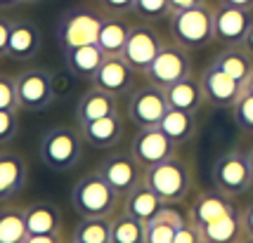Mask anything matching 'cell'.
<instances>
[{"label":"cell","instance_id":"34","mask_svg":"<svg viewBox=\"0 0 253 243\" xmlns=\"http://www.w3.org/2000/svg\"><path fill=\"white\" fill-rule=\"evenodd\" d=\"M175 232L177 229L173 224L154 217L152 222H147V239H144V243H173Z\"/></svg>","mask_w":253,"mask_h":243},{"label":"cell","instance_id":"24","mask_svg":"<svg viewBox=\"0 0 253 243\" xmlns=\"http://www.w3.org/2000/svg\"><path fill=\"white\" fill-rule=\"evenodd\" d=\"M29 234H62V210L50 201H36L24 208Z\"/></svg>","mask_w":253,"mask_h":243},{"label":"cell","instance_id":"45","mask_svg":"<svg viewBox=\"0 0 253 243\" xmlns=\"http://www.w3.org/2000/svg\"><path fill=\"white\" fill-rule=\"evenodd\" d=\"M17 5H22V0H0V10H12Z\"/></svg>","mask_w":253,"mask_h":243},{"label":"cell","instance_id":"5","mask_svg":"<svg viewBox=\"0 0 253 243\" xmlns=\"http://www.w3.org/2000/svg\"><path fill=\"white\" fill-rule=\"evenodd\" d=\"M213 5H199L192 10L173 12L168 17L170 24V35L177 45L187 50H199L213 43Z\"/></svg>","mask_w":253,"mask_h":243},{"label":"cell","instance_id":"16","mask_svg":"<svg viewBox=\"0 0 253 243\" xmlns=\"http://www.w3.org/2000/svg\"><path fill=\"white\" fill-rule=\"evenodd\" d=\"M43 34L31 19H12L10 40H7V52L5 57L12 62H29L41 52Z\"/></svg>","mask_w":253,"mask_h":243},{"label":"cell","instance_id":"29","mask_svg":"<svg viewBox=\"0 0 253 243\" xmlns=\"http://www.w3.org/2000/svg\"><path fill=\"white\" fill-rule=\"evenodd\" d=\"M29 239L26 215L19 206H0V243H24Z\"/></svg>","mask_w":253,"mask_h":243},{"label":"cell","instance_id":"37","mask_svg":"<svg viewBox=\"0 0 253 243\" xmlns=\"http://www.w3.org/2000/svg\"><path fill=\"white\" fill-rule=\"evenodd\" d=\"M201 241H204L201 229H199V227L192 220L185 222L182 227H177L175 239H173V243H201Z\"/></svg>","mask_w":253,"mask_h":243},{"label":"cell","instance_id":"2","mask_svg":"<svg viewBox=\"0 0 253 243\" xmlns=\"http://www.w3.org/2000/svg\"><path fill=\"white\" fill-rule=\"evenodd\" d=\"M123 196H119L111 184L97 170L78 177L71 187V206L81 217H114L121 210Z\"/></svg>","mask_w":253,"mask_h":243},{"label":"cell","instance_id":"50","mask_svg":"<svg viewBox=\"0 0 253 243\" xmlns=\"http://www.w3.org/2000/svg\"><path fill=\"white\" fill-rule=\"evenodd\" d=\"M69 243H81V241H74V239H69Z\"/></svg>","mask_w":253,"mask_h":243},{"label":"cell","instance_id":"11","mask_svg":"<svg viewBox=\"0 0 253 243\" xmlns=\"http://www.w3.org/2000/svg\"><path fill=\"white\" fill-rule=\"evenodd\" d=\"M130 151L142 168L159 166L177 154V144L168 135L154 125V128H137V133L130 142Z\"/></svg>","mask_w":253,"mask_h":243},{"label":"cell","instance_id":"32","mask_svg":"<svg viewBox=\"0 0 253 243\" xmlns=\"http://www.w3.org/2000/svg\"><path fill=\"white\" fill-rule=\"evenodd\" d=\"M232 121L242 133L253 135V95L244 92L232 106Z\"/></svg>","mask_w":253,"mask_h":243},{"label":"cell","instance_id":"35","mask_svg":"<svg viewBox=\"0 0 253 243\" xmlns=\"http://www.w3.org/2000/svg\"><path fill=\"white\" fill-rule=\"evenodd\" d=\"M0 111H19L17 83L7 73H0Z\"/></svg>","mask_w":253,"mask_h":243},{"label":"cell","instance_id":"23","mask_svg":"<svg viewBox=\"0 0 253 243\" xmlns=\"http://www.w3.org/2000/svg\"><path fill=\"white\" fill-rule=\"evenodd\" d=\"M164 206H166V201L156 194L154 189L149 187V184H144V182H140L132 191H128L123 196L121 210L142 222H152L164 210Z\"/></svg>","mask_w":253,"mask_h":243},{"label":"cell","instance_id":"6","mask_svg":"<svg viewBox=\"0 0 253 243\" xmlns=\"http://www.w3.org/2000/svg\"><path fill=\"white\" fill-rule=\"evenodd\" d=\"M211 179H213V187L230 199L246 194L253 187L249 154L232 149V151H225L222 156H218V161L211 168Z\"/></svg>","mask_w":253,"mask_h":243},{"label":"cell","instance_id":"14","mask_svg":"<svg viewBox=\"0 0 253 243\" xmlns=\"http://www.w3.org/2000/svg\"><path fill=\"white\" fill-rule=\"evenodd\" d=\"M90 83L95 88H102L116 97H121V95H128L135 90V69L121 55H111L102 62L99 71Z\"/></svg>","mask_w":253,"mask_h":243},{"label":"cell","instance_id":"51","mask_svg":"<svg viewBox=\"0 0 253 243\" xmlns=\"http://www.w3.org/2000/svg\"><path fill=\"white\" fill-rule=\"evenodd\" d=\"M201 243H211V241H201Z\"/></svg>","mask_w":253,"mask_h":243},{"label":"cell","instance_id":"27","mask_svg":"<svg viewBox=\"0 0 253 243\" xmlns=\"http://www.w3.org/2000/svg\"><path fill=\"white\" fill-rule=\"evenodd\" d=\"M159 128L164 130L177 146L189 144L197 137V113H189V111H180V109H170L164 113V118L159 123Z\"/></svg>","mask_w":253,"mask_h":243},{"label":"cell","instance_id":"4","mask_svg":"<svg viewBox=\"0 0 253 243\" xmlns=\"http://www.w3.org/2000/svg\"><path fill=\"white\" fill-rule=\"evenodd\" d=\"M104 10L90 7V5H74L69 10L62 12L59 22H57V43L62 47V52L74 50L78 45L97 43L99 26L104 22Z\"/></svg>","mask_w":253,"mask_h":243},{"label":"cell","instance_id":"12","mask_svg":"<svg viewBox=\"0 0 253 243\" xmlns=\"http://www.w3.org/2000/svg\"><path fill=\"white\" fill-rule=\"evenodd\" d=\"M164 47V40L154 26L149 24H132L130 35L126 40L121 57L135 69V73H144L147 67L152 64L159 55V50Z\"/></svg>","mask_w":253,"mask_h":243},{"label":"cell","instance_id":"47","mask_svg":"<svg viewBox=\"0 0 253 243\" xmlns=\"http://www.w3.org/2000/svg\"><path fill=\"white\" fill-rule=\"evenodd\" d=\"M249 163H251V173H253V146L249 149Z\"/></svg>","mask_w":253,"mask_h":243},{"label":"cell","instance_id":"1","mask_svg":"<svg viewBox=\"0 0 253 243\" xmlns=\"http://www.w3.org/2000/svg\"><path fill=\"white\" fill-rule=\"evenodd\" d=\"M85 151V139L81 128L74 125H52L47 128L38 144V156L45 168L55 173H69L81 163Z\"/></svg>","mask_w":253,"mask_h":243},{"label":"cell","instance_id":"7","mask_svg":"<svg viewBox=\"0 0 253 243\" xmlns=\"http://www.w3.org/2000/svg\"><path fill=\"white\" fill-rule=\"evenodd\" d=\"M147 78V83H154L159 88H170L173 83L182 80V78L192 76V57L189 50L177 43H170L159 50L156 59L147 67V71L142 73Z\"/></svg>","mask_w":253,"mask_h":243},{"label":"cell","instance_id":"31","mask_svg":"<svg viewBox=\"0 0 253 243\" xmlns=\"http://www.w3.org/2000/svg\"><path fill=\"white\" fill-rule=\"evenodd\" d=\"M71 239L81 243H111V217H81Z\"/></svg>","mask_w":253,"mask_h":243},{"label":"cell","instance_id":"22","mask_svg":"<svg viewBox=\"0 0 253 243\" xmlns=\"http://www.w3.org/2000/svg\"><path fill=\"white\" fill-rule=\"evenodd\" d=\"M104 59H107V55H104V50L97 43L78 45L74 50L64 52L66 71L74 78H81V80H92Z\"/></svg>","mask_w":253,"mask_h":243},{"label":"cell","instance_id":"13","mask_svg":"<svg viewBox=\"0 0 253 243\" xmlns=\"http://www.w3.org/2000/svg\"><path fill=\"white\" fill-rule=\"evenodd\" d=\"M97 173L109 182L119 196H126L142 182L144 168L137 163L132 151H114L97 166Z\"/></svg>","mask_w":253,"mask_h":243},{"label":"cell","instance_id":"41","mask_svg":"<svg viewBox=\"0 0 253 243\" xmlns=\"http://www.w3.org/2000/svg\"><path fill=\"white\" fill-rule=\"evenodd\" d=\"M170 2V12H180V10H192L199 5H206L209 0H168Z\"/></svg>","mask_w":253,"mask_h":243},{"label":"cell","instance_id":"19","mask_svg":"<svg viewBox=\"0 0 253 243\" xmlns=\"http://www.w3.org/2000/svg\"><path fill=\"white\" fill-rule=\"evenodd\" d=\"M81 135L85 144L95 146V149H111L123 139V133H126V118L119 113H111V116H104V118H97V121L90 123H81Z\"/></svg>","mask_w":253,"mask_h":243},{"label":"cell","instance_id":"40","mask_svg":"<svg viewBox=\"0 0 253 243\" xmlns=\"http://www.w3.org/2000/svg\"><path fill=\"white\" fill-rule=\"evenodd\" d=\"M10 29H12V22L0 17V57H5L7 52V40H10Z\"/></svg>","mask_w":253,"mask_h":243},{"label":"cell","instance_id":"9","mask_svg":"<svg viewBox=\"0 0 253 243\" xmlns=\"http://www.w3.org/2000/svg\"><path fill=\"white\" fill-rule=\"evenodd\" d=\"M19 111H45L55 102V78L47 69H26L14 78Z\"/></svg>","mask_w":253,"mask_h":243},{"label":"cell","instance_id":"52","mask_svg":"<svg viewBox=\"0 0 253 243\" xmlns=\"http://www.w3.org/2000/svg\"><path fill=\"white\" fill-rule=\"evenodd\" d=\"M64 243H69V239H66V241H64Z\"/></svg>","mask_w":253,"mask_h":243},{"label":"cell","instance_id":"44","mask_svg":"<svg viewBox=\"0 0 253 243\" xmlns=\"http://www.w3.org/2000/svg\"><path fill=\"white\" fill-rule=\"evenodd\" d=\"M242 47L253 57V26H251V31H249V35H246V40L242 43Z\"/></svg>","mask_w":253,"mask_h":243},{"label":"cell","instance_id":"15","mask_svg":"<svg viewBox=\"0 0 253 243\" xmlns=\"http://www.w3.org/2000/svg\"><path fill=\"white\" fill-rule=\"evenodd\" d=\"M201 85H204V92H206V100L213 106H220V109H232L234 102L244 95V83L234 80L232 76L222 73L218 67H209L204 69L201 73Z\"/></svg>","mask_w":253,"mask_h":243},{"label":"cell","instance_id":"8","mask_svg":"<svg viewBox=\"0 0 253 243\" xmlns=\"http://www.w3.org/2000/svg\"><path fill=\"white\" fill-rule=\"evenodd\" d=\"M166 111H168L166 90L154 83H147L130 92L128 104H126V118L135 128H154L161 123Z\"/></svg>","mask_w":253,"mask_h":243},{"label":"cell","instance_id":"18","mask_svg":"<svg viewBox=\"0 0 253 243\" xmlns=\"http://www.w3.org/2000/svg\"><path fill=\"white\" fill-rule=\"evenodd\" d=\"M234 206H237L234 199L220 194L218 189H215V191H199L197 196L189 201L187 215L199 229H204L206 224L215 222L218 217H222V215H227Z\"/></svg>","mask_w":253,"mask_h":243},{"label":"cell","instance_id":"38","mask_svg":"<svg viewBox=\"0 0 253 243\" xmlns=\"http://www.w3.org/2000/svg\"><path fill=\"white\" fill-rule=\"evenodd\" d=\"M99 5H102V10L107 12V14H130L132 7H135V0H99Z\"/></svg>","mask_w":253,"mask_h":243},{"label":"cell","instance_id":"43","mask_svg":"<svg viewBox=\"0 0 253 243\" xmlns=\"http://www.w3.org/2000/svg\"><path fill=\"white\" fill-rule=\"evenodd\" d=\"M220 5H230V7H242V10L253 12V0H218Z\"/></svg>","mask_w":253,"mask_h":243},{"label":"cell","instance_id":"25","mask_svg":"<svg viewBox=\"0 0 253 243\" xmlns=\"http://www.w3.org/2000/svg\"><path fill=\"white\" fill-rule=\"evenodd\" d=\"M201 236H204V241H211V243H239L246 236L242 208L234 206L227 215H222L215 222L206 224L201 229Z\"/></svg>","mask_w":253,"mask_h":243},{"label":"cell","instance_id":"33","mask_svg":"<svg viewBox=\"0 0 253 243\" xmlns=\"http://www.w3.org/2000/svg\"><path fill=\"white\" fill-rule=\"evenodd\" d=\"M132 12H135L137 17L147 19V22H161V19L173 14L168 0H135Z\"/></svg>","mask_w":253,"mask_h":243},{"label":"cell","instance_id":"39","mask_svg":"<svg viewBox=\"0 0 253 243\" xmlns=\"http://www.w3.org/2000/svg\"><path fill=\"white\" fill-rule=\"evenodd\" d=\"M64 232L62 234H29L24 243H64Z\"/></svg>","mask_w":253,"mask_h":243},{"label":"cell","instance_id":"10","mask_svg":"<svg viewBox=\"0 0 253 243\" xmlns=\"http://www.w3.org/2000/svg\"><path fill=\"white\" fill-rule=\"evenodd\" d=\"M253 26V12L230 5H215L213 10V40L222 47H242Z\"/></svg>","mask_w":253,"mask_h":243},{"label":"cell","instance_id":"26","mask_svg":"<svg viewBox=\"0 0 253 243\" xmlns=\"http://www.w3.org/2000/svg\"><path fill=\"white\" fill-rule=\"evenodd\" d=\"M130 26L132 24L126 22V17H121V14H107L104 17L97 34V45L104 50V55H121L123 47H126V40L130 35Z\"/></svg>","mask_w":253,"mask_h":243},{"label":"cell","instance_id":"42","mask_svg":"<svg viewBox=\"0 0 253 243\" xmlns=\"http://www.w3.org/2000/svg\"><path fill=\"white\" fill-rule=\"evenodd\" d=\"M242 217H244V229L249 236H253V201L246 203V208H242Z\"/></svg>","mask_w":253,"mask_h":243},{"label":"cell","instance_id":"3","mask_svg":"<svg viewBox=\"0 0 253 243\" xmlns=\"http://www.w3.org/2000/svg\"><path fill=\"white\" fill-rule=\"evenodd\" d=\"M142 182L154 189L166 203H182L194 189V166L175 154L159 166L144 168Z\"/></svg>","mask_w":253,"mask_h":243},{"label":"cell","instance_id":"28","mask_svg":"<svg viewBox=\"0 0 253 243\" xmlns=\"http://www.w3.org/2000/svg\"><path fill=\"white\" fill-rule=\"evenodd\" d=\"M211 64L218 67L222 73L232 76L234 80L246 83V78L251 76L253 71V57L244 47H222V52H218Z\"/></svg>","mask_w":253,"mask_h":243},{"label":"cell","instance_id":"17","mask_svg":"<svg viewBox=\"0 0 253 243\" xmlns=\"http://www.w3.org/2000/svg\"><path fill=\"white\" fill-rule=\"evenodd\" d=\"M29 179V163L19 151L0 149V201L14 199Z\"/></svg>","mask_w":253,"mask_h":243},{"label":"cell","instance_id":"48","mask_svg":"<svg viewBox=\"0 0 253 243\" xmlns=\"http://www.w3.org/2000/svg\"><path fill=\"white\" fill-rule=\"evenodd\" d=\"M239 243H253V236H249V234H246V236H244Z\"/></svg>","mask_w":253,"mask_h":243},{"label":"cell","instance_id":"30","mask_svg":"<svg viewBox=\"0 0 253 243\" xmlns=\"http://www.w3.org/2000/svg\"><path fill=\"white\" fill-rule=\"evenodd\" d=\"M147 239V222L132 217L119 210L111 217V243H144Z\"/></svg>","mask_w":253,"mask_h":243},{"label":"cell","instance_id":"36","mask_svg":"<svg viewBox=\"0 0 253 243\" xmlns=\"http://www.w3.org/2000/svg\"><path fill=\"white\" fill-rule=\"evenodd\" d=\"M19 133V111H0V146L10 144Z\"/></svg>","mask_w":253,"mask_h":243},{"label":"cell","instance_id":"21","mask_svg":"<svg viewBox=\"0 0 253 243\" xmlns=\"http://www.w3.org/2000/svg\"><path fill=\"white\" fill-rule=\"evenodd\" d=\"M166 100H168V106H170V109L189 111V113H199V111L209 104L201 80L194 76L182 78V80L173 83L170 88H166Z\"/></svg>","mask_w":253,"mask_h":243},{"label":"cell","instance_id":"46","mask_svg":"<svg viewBox=\"0 0 253 243\" xmlns=\"http://www.w3.org/2000/svg\"><path fill=\"white\" fill-rule=\"evenodd\" d=\"M244 92H249V95H253V71H251V76L246 78V83H244Z\"/></svg>","mask_w":253,"mask_h":243},{"label":"cell","instance_id":"49","mask_svg":"<svg viewBox=\"0 0 253 243\" xmlns=\"http://www.w3.org/2000/svg\"><path fill=\"white\" fill-rule=\"evenodd\" d=\"M22 2H26V5H36V2H43V0H22Z\"/></svg>","mask_w":253,"mask_h":243},{"label":"cell","instance_id":"20","mask_svg":"<svg viewBox=\"0 0 253 243\" xmlns=\"http://www.w3.org/2000/svg\"><path fill=\"white\" fill-rule=\"evenodd\" d=\"M119 111H121V106H119V97L116 95L92 85L90 90L83 92V97L76 104V123L81 125V123L97 121V118L119 113Z\"/></svg>","mask_w":253,"mask_h":243}]
</instances>
